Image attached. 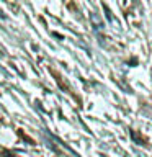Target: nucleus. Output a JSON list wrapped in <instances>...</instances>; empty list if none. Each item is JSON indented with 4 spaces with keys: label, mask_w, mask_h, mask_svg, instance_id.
Here are the masks:
<instances>
[{
    "label": "nucleus",
    "mask_w": 152,
    "mask_h": 157,
    "mask_svg": "<svg viewBox=\"0 0 152 157\" xmlns=\"http://www.w3.org/2000/svg\"><path fill=\"white\" fill-rule=\"evenodd\" d=\"M90 21H92V25L95 26V29H101L105 25H103V20H101V17L98 13H95V12H92L90 13Z\"/></svg>",
    "instance_id": "obj_1"
}]
</instances>
